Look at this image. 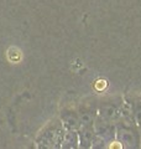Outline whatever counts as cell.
<instances>
[{
	"label": "cell",
	"mask_w": 141,
	"mask_h": 149,
	"mask_svg": "<svg viewBox=\"0 0 141 149\" xmlns=\"http://www.w3.org/2000/svg\"><path fill=\"white\" fill-rule=\"evenodd\" d=\"M81 120H82V123H84V124L91 123L92 122V116L89 113H83L82 117H81Z\"/></svg>",
	"instance_id": "obj_3"
},
{
	"label": "cell",
	"mask_w": 141,
	"mask_h": 149,
	"mask_svg": "<svg viewBox=\"0 0 141 149\" xmlns=\"http://www.w3.org/2000/svg\"><path fill=\"white\" fill-rule=\"evenodd\" d=\"M120 139L123 143H128L129 146H133L135 143V137L134 134L131 132H126V130H123V132H120Z\"/></svg>",
	"instance_id": "obj_1"
},
{
	"label": "cell",
	"mask_w": 141,
	"mask_h": 149,
	"mask_svg": "<svg viewBox=\"0 0 141 149\" xmlns=\"http://www.w3.org/2000/svg\"><path fill=\"white\" fill-rule=\"evenodd\" d=\"M115 109L113 108V107H106V108H104V111H103V114H104V117H106L108 119L110 118H114L115 117Z\"/></svg>",
	"instance_id": "obj_2"
}]
</instances>
